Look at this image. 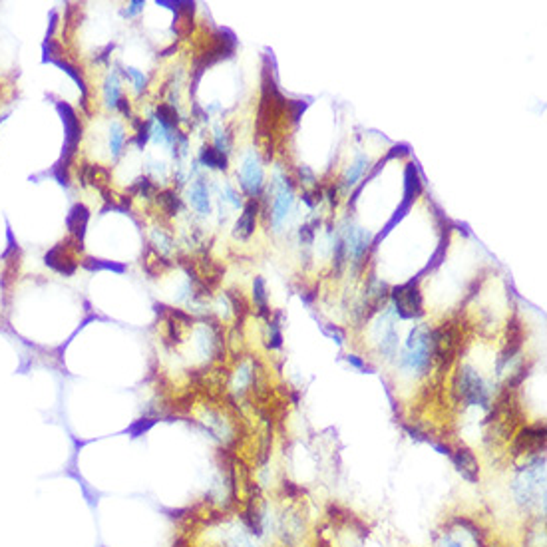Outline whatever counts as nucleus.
<instances>
[{"label": "nucleus", "instance_id": "obj_1", "mask_svg": "<svg viewBox=\"0 0 547 547\" xmlns=\"http://www.w3.org/2000/svg\"><path fill=\"white\" fill-rule=\"evenodd\" d=\"M432 360V340L430 329L426 325L414 327L408 334L404 352L400 354V366L404 371L424 372L430 369Z\"/></svg>", "mask_w": 547, "mask_h": 547}, {"label": "nucleus", "instance_id": "obj_2", "mask_svg": "<svg viewBox=\"0 0 547 547\" xmlns=\"http://www.w3.org/2000/svg\"><path fill=\"white\" fill-rule=\"evenodd\" d=\"M458 392L460 398L468 404V406H482L488 408L489 406V392L484 384V380L480 378V374L474 371L472 366H462L458 372Z\"/></svg>", "mask_w": 547, "mask_h": 547}, {"label": "nucleus", "instance_id": "obj_3", "mask_svg": "<svg viewBox=\"0 0 547 547\" xmlns=\"http://www.w3.org/2000/svg\"><path fill=\"white\" fill-rule=\"evenodd\" d=\"M392 303H394L396 314L400 318H414V316H420L424 313L422 311V294H420L414 281L402 285V287H396L392 291Z\"/></svg>", "mask_w": 547, "mask_h": 547}, {"label": "nucleus", "instance_id": "obj_4", "mask_svg": "<svg viewBox=\"0 0 547 547\" xmlns=\"http://www.w3.org/2000/svg\"><path fill=\"white\" fill-rule=\"evenodd\" d=\"M56 110H58L60 117H62V124H64V130H66V139H64V157L62 161L64 163H70V159L74 156L76 148L80 143V137H82V124H80V117L76 116V112L64 104L58 102L56 104Z\"/></svg>", "mask_w": 547, "mask_h": 547}, {"label": "nucleus", "instance_id": "obj_5", "mask_svg": "<svg viewBox=\"0 0 547 547\" xmlns=\"http://www.w3.org/2000/svg\"><path fill=\"white\" fill-rule=\"evenodd\" d=\"M80 249H72L70 247V239L68 241H62L58 245H54L48 253L44 255V263L54 269L56 273L64 275V277H70V275L76 273L78 269V261L74 253Z\"/></svg>", "mask_w": 547, "mask_h": 547}, {"label": "nucleus", "instance_id": "obj_6", "mask_svg": "<svg viewBox=\"0 0 547 547\" xmlns=\"http://www.w3.org/2000/svg\"><path fill=\"white\" fill-rule=\"evenodd\" d=\"M546 446V428L544 426H526L515 436V442L511 446L513 456L539 452Z\"/></svg>", "mask_w": 547, "mask_h": 547}, {"label": "nucleus", "instance_id": "obj_7", "mask_svg": "<svg viewBox=\"0 0 547 547\" xmlns=\"http://www.w3.org/2000/svg\"><path fill=\"white\" fill-rule=\"evenodd\" d=\"M241 187L249 194V196H257L263 187V167H261V161L255 152H251L249 156L245 157L243 165H241Z\"/></svg>", "mask_w": 547, "mask_h": 547}, {"label": "nucleus", "instance_id": "obj_8", "mask_svg": "<svg viewBox=\"0 0 547 547\" xmlns=\"http://www.w3.org/2000/svg\"><path fill=\"white\" fill-rule=\"evenodd\" d=\"M452 462L454 466L458 468V472L462 474L464 480H468L472 484H478L480 480V464H478V458L476 454L468 448H458L456 452H452Z\"/></svg>", "mask_w": 547, "mask_h": 547}, {"label": "nucleus", "instance_id": "obj_9", "mask_svg": "<svg viewBox=\"0 0 547 547\" xmlns=\"http://www.w3.org/2000/svg\"><path fill=\"white\" fill-rule=\"evenodd\" d=\"M372 237L369 231L364 229H351L347 235V241H345V247H347V255L352 259L354 267L358 269V265L362 263L364 255L371 247Z\"/></svg>", "mask_w": 547, "mask_h": 547}, {"label": "nucleus", "instance_id": "obj_10", "mask_svg": "<svg viewBox=\"0 0 547 547\" xmlns=\"http://www.w3.org/2000/svg\"><path fill=\"white\" fill-rule=\"evenodd\" d=\"M291 205H293V191L287 185V181H281L279 183V189H277V196H275L273 217H271L275 229H279L281 223L287 219L289 211H291Z\"/></svg>", "mask_w": 547, "mask_h": 547}, {"label": "nucleus", "instance_id": "obj_11", "mask_svg": "<svg viewBox=\"0 0 547 547\" xmlns=\"http://www.w3.org/2000/svg\"><path fill=\"white\" fill-rule=\"evenodd\" d=\"M88 221H90V211L84 203H76L70 213L66 217V225H68V231L72 235V239L82 245L84 241V235H86V227H88Z\"/></svg>", "mask_w": 547, "mask_h": 547}, {"label": "nucleus", "instance_id": "obj_12", "mask_svg": "<svg viewBox=\"0 0 547 547\" xmlns=\"http://www.w3.org/2000/svg\"><path fill=\"white\" fill-rule=\"evenodd\" d=\"M257 211H259V205H257L255 199H251V201L245 203L243 213H241V217H239L237 223H235V237H239V239H247V237L253 235L255 221H257Z\"/></svg>", "mask_w": 547, "mask_h": 547}, {"label": "nucleus", "instance_id": "obj_13", "mask_svg": "<svg viewBox=\"0 0 547 547\" xmlns=\"http://www.w3.org/2000/svg\"><path fill=\"white\" fill-rule=\"evenodd\" d=\"M189 201L197 209L199 216H209L211 207H209V189L205 185L203 179H196L189 187Z\"/></svg>", "mask_w": 547, "mask_h": 547}, {"label": "nucleus", "instance_id": "obj_14", "mask_svg": "<svg viewBox=\"0 0 547 547\" xmlns=\"http://www.w3.org/2000/svg\"><path fill=\"white\" fill-rule=\"evenodd\" d=\"M199 159L207 167H217V170H225L227 167V157H225V154H221L219 150L211 148V146H203V150L199 154Z\"/></svg>", "mask_w": 547, "mask_h": 547}, {"label": "nucleus", "instance_id": "obj_15", "mask_svg": "<svg viewBox=\"0 0 547 547\" xmlns=\"http://www.w3.org/2000/svg\"><path fill=\"white\" fill-rule=\"evenodd\" d=\"M104 98H106V106H110V108H116L117 102L121 98V92H119V78H117L116 72H112V74L106 78V84H104Z\"/></svg>", "mask_w": 547, "mask_h": 547}, {"label": "nucleus", "instance_id": "obj_16", "mask_svg": "<svg viewBox=\"0 0 547 547\" xmlns=\"http://www.w3.org/2000/svg\"><path fill=\"white\" fill-rule=\"evenodd\" d=\"M253 301L255 307L259 314L267 316L269 314V303H267V289H265V281L261 277H255L253 281Z\"/></svg>", "mask_w": 547, "mask_h": 547}, {"label": "nucleus", "instance_id": "obj_17", "mask_svg": "<svg viewBox=\"0 0 547 547\" xmlns=\"http://www.w3.org/2000/svg\"><path fill=\"white\" fill-rule=\"evenodd\" d=\"M82 267L88 269V271H114V273H124L126 267L119 265V263H114V261H102V259H84L82 261Z\"/></svg>", "mask_w": 547, "mask_h": 547}, {"label": "nucleus", "instance_id": "obj_18", "mask_svg": "<svg viewBox=\"0 0 547 547\" xmlns=\"http://www.w3.org/2000/svg\"><path fill=\"white\" fill-rule=\"evenodd\" d=\"M157 119H159V126H161L163 130H172V128H176L177 126L179 116H177L174 106H170V104H161V106L157 108Z\"/></svg>", "mask_w": 547, "mask_h": 547}, {"label": "nucleus", "instance_id": "obj_19", "mask_svg": "<svg viewBox=\"0 0 547 547\" xmlns=\"http://www.w3.org/2000/svg\"><path fill=\"white\" fill-rule=\"evenodd\" d=\"M52 64H56L58 68H62V70H64V72H66L70 78L78 84L80 88H82V94H84V104H86V98H88V90H86V82H84V78H82V74H80L78 68H76L72 62H68V60H62V58L54 60Z\"/></svg>", "mask_w": 547, "mask_h": 547}, {"label": "nucleus", "instance_id": "obj_20", "mask_svg": "<svg viewBox=\"0 0 547 547\" xmlns=\"http://www.w3.org/2000/svg\"><path fill=\"white\" fill-rule=\"evenodd\" d=\"M157 203L163 209V213H167V216H176L177 209H179V199H177L176 191H170V189L161 191L157 196Z\"/></svg>", "mask_w": 547, "mask_h": 547}, {"label": "nucleus", "instance_id": "obj_21", "mask_svg": "<svg viewBox=\"0 0 547 547\" xmlns=\"http://www.w3.org/2000/svg\"><path fill=\"white\" fill-rule=\"evenodd\" d=\"M366 165H369V159H366L364 156L358 157V159L352 163L351 167H349V172L345 174V179H342V181H345V185H347V187H352V185L358 181V177L362 176V172H364V167H366Z\"/></svg>", "mask_w": 547, "mask_h": 547}, {"label": "nucleus", "instance_id": "obj_22", "mask_svg": "<svg viewBox=\"0 0 547 547\" xmlns=\"http://www.w3.org/2000/svg\"><path fill=\"white\" fill-rule=\"evenodd\" d=\"M124 139H126V136H124V128H121L117 121H114L112 128H110V150H112V156L114 157L119 156L121 146H124Z\"/></svg>", "mask_w": 547, "mask_h": 547}, {"label": "nucleus", "instance_id": "obj_23", "mask_svg": "<svg viewBox=\"0 0 547 547\" xmlns=\"http://www.w3.org/2000/svg\"><path fill=\"white\" fill-rule=\"evenodd\" d=\"M50 174L56 177V181H58L60 185H64V187L70 183V176H68V163H64V161H58Z\"/></svg>", "mask_w": 547, "mask_h": 547}, {"label": "nucleus", "instance_id": "obj_24", "mask_svg": "<svg viewBox=\"0 0 547 547\" xmlns=\"http://www.w3.org/2000/svg\"><path fill=\"white\" fill-rule=\"evenodd\" d=\"M281 345H283V334H281V329H279V323L269 321V347L279 349Z\"/></svg>", "mask_w": 547, "mask_h": 547}, {"label": "nucleus", "instance_id": "obj_25", "mask_svg": "<svg viewBox=\"0 0 547 547\" xmlns=\"http://www.w3.org/2000/svg\"><path fill=\"white\" fill-rule=\"evenodd\" d=\"M154 422H156V420H152V418H141V420H137L136 424L130 426V434H132L134 438H137V436H141L143 432L150 430V428L154 426Z\"/></svg>", "mask_w": 547, "mask_h": 547}, {"label": "nucleus", "instance_id": "obj_26", "mask_svg": "<svg viewBox=\"0 0 547 547\" xmlns=\"http://www.w3.org/2000/svg\"><path fill=\"white\" fill-rule=\"evenodd\" d=\"M126 74L134 80V86H136L137 92H141V90L146 88V84H148L146 74H141V72H139V70H136V68H128V70H126Z\"/></svg>", "mask_w": 547, "mask_h": 547}, {"label": "nucleus", "instance_id": "obj_27", "mask_svg": "<svg viewBox=\"0 0 547 547\" xmlns=\"http://www.w3.org/2000/svg\"><path fill=\"white\" fill-rule=\"evenodd\" d=\"M150 134H152V130H150V124H141V128H139V132H137V137H136V143L139 146V148H143V146H146V141L150 139Z\"/></svg>", "mask_w": 547, "mask_h": 547}, {"label": "nucleus", "instance_id": "obj_28", "mask_svg": "<svg viewBox=\"0 0 547 547\" xmlns=\"http://www.w3.org/2000/svg\"><path fill=\"white\" fill-rule=\"evenodd\" d=\"M325 332H327L329 336H332V338H336V342H338V345H342V342H345V334L338 331L336 327H334V329H332V327H325Z\"/></svg>", "mask_w": 547, "mask_h": 547}, {"label": "nucleus", "instance_id": "obj_29", "mask_svg": "<svg viewBox=\"0 0 547 547\" xmlns=\"http://www.w3.org/2000/svg\"><path fill=\"white\" fill-rule=\"evenodd\" d=\"M347 360L351 362L352 366H356V369H360V371H364V369H366V366H364V362H362L360 358H356L354 354H349V356H347Z\"/></svg>", "mask_w": 547, "mask_h": 547}, {"label": "nucleus", "instance_id": "obj_30", "mask_svg": "<svg viewBox=\"0 0 547 547\" xmlns=\"http://www.w3.org/2000/svg\"><path fill=\"white\" fill-rule=\"evenodd\" d=\"M116 108H119L126 116H130V104H128V100L126 98H119V102H117Z\"/></svg>", "mask_w": 547, "mask_h": 547}, {"label": "nucleus", "instance_id": "obj_31", "mask_svg": "<svg viewBox=\"0 0 547 547\" xmlns=\"http://www.w3.org/2000/svg\"><path fill=\"white\" fill-rule=\"evenodd\" d=\"M141 8H143V2H132V4H130V10H128V14L132 16V14L139 12Z\"/></svg>", "mask_w": 547, "mask_h": 547}, {"label": "nucleus", "instance_id": "obj_32", "mask_svg": "<svg viewBox=\"0 0 547 547\" xmlns=\"http://www.w3.org/2000/svg\"><path fill=\"white\" fill-rule=\"evenodd\" d=\"M440 547H462V546H460L458 542H454L452 537H446V539H444V544H442Z\"/></svg>", "mask_w": 547, "mask_h": 547}]
</instances>
